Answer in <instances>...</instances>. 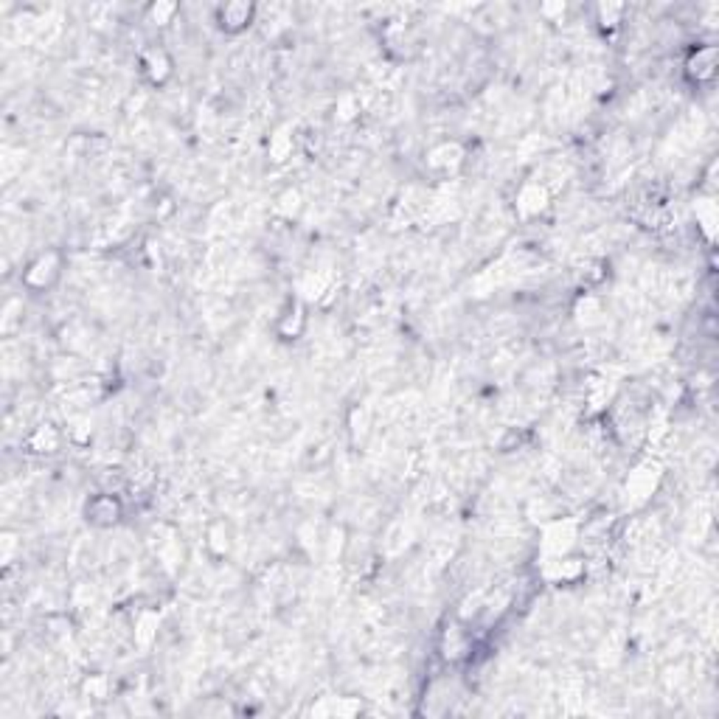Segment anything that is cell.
I'll return each instance as SVG.
<instances>
[{"instance_id":"1","label":"cell","mask_w":719,"mask_h":719,"mask_svg":"<svg viewBox=\"0 0 719 719\" xmlns=\"http://www.w3.org/2000/svg\"><path fill=\"white\" fill-rule=\"evenodd\" d=\"M713 67H716V51L713 48H702L691 56L688 62V74L697 76V79H711L713 76Z\"/></svg>"},{"instance_id":"2","label":"cell","mask_w":719,"mask_h":719,"mask_svg":"<svg viewBox=\"0 0 719 719\" xmlns=\"http://www.w3.org/2000/svg\"><path fill=\"white\" fill-rule=\"evenodd\" d=\"M54 275H56V259H54V256H40V259L29 267L26 281H29L31 286H45V281H51Z\"/></svg>"},{"instance_id":"3","label":"cell","mask_w":719,"mask_h":719,"mask_svg":"<svg viewBox=\"0 0 719 719\" xmlns=\"http://www.w3.org/2000/svg\"><path fill=\"white\" fill-rule=\"evenodd\" d=\"M253 9L248 3H228L225 9H220V20L225 29H242L248 20H250Z\"/></svg>"},{"instance_id":"4","label":"cell","mask_w":719,"mask_h":719,"mask_svg":"<svg viewBox=\"0 0 719 719\" xmlns=\"http://www.w3.org/2000/svg\"><path fill=\"white\" fill-rule=\"evenodd\" d=\"M88 515H93L96 523H113V520L118 517V506H115L113 497H99V500L90 503Z\"/></svg>"},{"instance_id":"5","label":"cell","mask_w":719,"mask_h":719,"mask_svg":"<svg viewBox=\"0 0 719 719\" xmlns=\"http://www.w3.org/2000/svg\"><path fill=\"white\" fill-rule=\"evenodd\" d=\"M542 205H545V188L542 186H526L523 194H520V208L526 213H537V211H542Z\"/></svg>"},{"instance_id":"6","label":"cell","mask_w":719,"mask_h":719,"mask_svg":"<svg viewBox=\"0 0 719 719\" xmlns=\"http://www.w3.org/2000/svg\"><path fill=\"white\" fill-rule=\"evenodd\" d=\"M458 161H461V150H458V147H450V143L439 147V150L433 152V158H430V163H433V166H455Z\"/></svg>"},{"instance_id":"7","label":"cell","mask_w":719,"mask_h":719,"mask_svg":"<svg viewBox=\"0 0 719 719\" xmlns=\"http://www.w3.org/2000/svg\"><path fill=\"white\" fill-rule=\"evenodd\" d=\"M166 74H169V59H166L161 51H152V54H150V76H152L155 82H161Z\"/></svg>"},{"instance_id":"8","label":"cell","mask_w":719,"mask_h":719,"mask_svg":"<svg viewBox=\"0 0 719 719\" xmlns=\"http://www.w3.org/2000/svg\"><path fill=\"white\" fill-rule=\"evenodd\" d=\"M172 15H175V6H155V9H152V17H155L158 23H166Z\"/></svg>"}]
</instances>
